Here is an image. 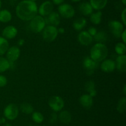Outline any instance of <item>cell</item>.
<instances>
[{
    "label": "cell",
    "instance_id": "10",
    "mask_svg": "<svg viewBox=\"0 0 126 126\" xmlns=\"http://www.w3.org/2000/svg\"><path fill=\"white\" fill-rule=\"evenodd\" d=\"M6 54V59L9 62H16L19 58L20 55V49L17 46H13L7 49Z\"/></svg>",
    "mask_w": 126,
    "mask_h": 126
},
{
    "label": "cell",
    "instance_id": "30",
    "mask_svg": "<svg viewBox=\"0 0 126 126\" xmlns=\"http://www.w3.org/2000/svg\"><path fill=\"white\" fill-rule=\"evenodd\" d=\"M126 96L121 98L117 105V111L121 114H123L126 111Z\"/></svg>",
    "mask_w": 126,
    "mask_h": 126
},
{
    "label": "cell",
    "instance_id": "11",
    "mask_svg": "<svg viewBox=\"0 0 126 126\" xmlns=\"http://www.w3.org/2000/svg\"><path fill=\"white\" fill-rule=\"evenodd\" d=\"M98 63L91 59L89 57H86L83 61V66L86 71V74L88 75H92L94 74L95 70L97 67Z\"/></svg>",
    "mask_w": 126,
    "mask_h": 126
},
{
    "label": "cell",
    "instance_id": "17",
    "mask_svg": "<svg viewBox=\"0 0 126 126\" xmlns=\"http://www.w3.org/2000/svg\"><path fill=\"white\" fill-rule=\"evenodd\" d=\"M116 68L121 72H126V56L118 55L115 61Z\"/></svg>",
    "mask_w": 126,
    "mask_h": 126
},
{
    "label": "cell",
    "instance_id": "12",
    "mask_svg": "<svg viewBox=\"0 0 126 126\" xmlns=\"http://www.w3.org/2000/svg\"><path fill=\"white\" fill-rule=\"evenodd\" d=\"M44 20L46 24H47V25L57 27L60 23V16L58 12L53 11L50 14L44 17Z\"/></svg>",
    "mask_w": 126,
    "mask_h": 126
},
{
    "label": "cell",
    "instance_id": "33",
    "mask_svg": "<svg viewBox=\"0 0 126 126\" xmlns=\"http://www.w3.org/2000/svg\"><path fill=\"white\" fill-rule=\"evenodd\" d=\"M58 119V116L55 112H53V113L51 114L50 117V119H49V121L51 124L55 123L56 122V121Z\"/></svg>",
    "mask_w": 126,
    "mask_h": 126
},
{
    "label": "cell",
    "instance_id": "27",
    "mask_svg": "<svg viewBox=\"0 0 126 126\" xmlns=\"http://www.w3.org/2000/svg\"><path fill=\"white\" fill-rule=\"evenodd\" d=\"M20 109L23 113L25 114H30L33 113L34 109H33V106L31 104L27 102H24L20 105Z\"/></svg>",
    "mask_w": 126,
    "mask_h": 126
},
{
    "label": "cell",
    "instance_id": "32",
    "mask_svg": "<svg viewBox=\"0 0 126 126\" xmlns=\"http://www.w3.org/2000/svg\"><path fill=\"white\" fill-rule=\"evenodd\" d=\"M7 84V79L4 75H0V87H4Z\"/></svg>",
    "mask_w": 126,
    "mask_h": 126
},
{
    "label": "cell",
    "instance_id": "40",
    "mask_svg": "<svg viewBox=\"0 0 126 126\" xmlns=\"http://www.w3.org/2000/svg\"><path fill=\"white\" fill-rule=\"evenodd\" d=\"M6 122V119L4 117H1L0 119V124H4Z\"/></svg>",
    "mask_w": 126,
    "mask_h": 126
},
{
    "label": "cell",
    "instance_id": "6",
    "mask_svg": "<svg viewBox=\"0 0 126 126\" xmlns=\"http://www.w3.org/2000/svg\"><path fill=\"white\" fill-rule=\"evenodd\" d=\"M48 105L49 107L54 112H59L62 110L65 106V102L62 98L59 96H52L48 100Z\"/></svg>",
    "mask_w": 126,
    "mask_h": 126
},
{
    "label": "cell",
    "instance_id": "29",
    "mask_svg": "<svg viewBox=\"0 0 126 126\" xmlns=\"http://www.w3.org/2000/svg\"><path fill=\"white\" fill-rule=\"evenodd\" d=\"M114 50L118 55H124L126 51V44L123 42H119L115 45Z\"/></svg>",
    "mask_w": 126,
    "mask_h": 126
},
{
    "label": "cell",
    "instance_id": "15",
    "mask_svg": "<svg viewBox=\"0 0 126 126\" xmlns=\"http://www.w3.org/2000/svg\"><path fill=\"white\" fill-rule=\"evenodd\" d=\"M100 68L102 71L106 73H110L116 69L115 61L110 59H105L102 61Z\"/></svg>",
    "mask_w": 126,
    "mask_h": 126
},
{
    "label": "cell",
    "instance_id": "22",
    "mask_svg": "<svg viewBox=\"0 0 126 126\" xmlns=\"http://www.w3.org/2000/svg\"><path fill=\"white\" fill-rule=\"evenodd\" d=\"M85 90L89 93V95L92 97H95L97 95V90L95 89V85L92 80L87 81L84 85Z\"/></svg>",
    "mask_w": 126,
    "mask_h": 126
},
{
    "label": "cell",
    "instance_id": "42",
    "mask_svg": "<svg viewBox=\"0 0 126 126\" xmlns=\"http://www.w3.org/2000/svg\"><path fill=\"white\" fill-rule=\"evenodd\" d=\"M122 2H123V4L124 5H126V0H121Z\"/></svg>",
    "mask_w": 126,
    "mask_h": 126
},
{
    "label": "cell",
    "instance_id": "2",
    "mask_svg": "<svg viewBox=\"0 0 126 126\" xmlns=\"http://www.w3.org/2000/svg\"><path fill=\"white\" fill-rule=\"evenodd\" d=\"M108 54V49L107 45L103 43L95 44L90 51V58L96 63L103 61Z\"/></svg>",
    "mask_w": 126,
    "mask_h": 126
},
{
    "label": "cell",
    "instance_id": "41",
    "mask_svg": "<svg viewBox=\"0 0 126 126\" xmlns=\"http://www.w3.org/2000/svg\"><path fill=\"white\" fill-rule=\"evenodd\" d=\"M123 93H124V95H126V85H124V88H123Z\"/></svg>",
    "mask_w": 126,
    "mask_h": 126
},
{
    "label": "cell",
    "instance_id": "18",
    "mask_svg": "<svg viewBox=\"0 0 126 126\" xmlns=\"http://www.w3.org/2000/svg\"><path fill=\"white\" fill-rule=\"evenodd\" d=\"M93 8L88 2H82L79 6V11L83 16H89L93 13Z\"/></svg>",
    "mask_w": 126,
    "mask_h": 126
},
{
    "label": "cell",
    "instance_id": "24",
    "mask_svg": "<svg viewBox=\"0 0 126 126\" xmlns=\"http://www.w3.org/2000/svg\"><path fill=\"white\" fill-rule=\"evenodd\" d=\"M12 19V14L7 9L0 10V22L7 23Z\"/></svg>",
    "mask_w": 126,
    "mask_h": 126
},
{
    "label": "cell",
    "instance_id": "21",
    "mask_svg": "<svg viewBox=\"0 0 126 126\" xmlns=\"http://www.w3.org/2000/svg\"><path fill=\"white\" fill-rule=\"evenodd\" d=\"M87 24V21L84 17H79L75 20L73 23L74 29L76 31H81Z\"/></svg>",
    "mask_w": 126,
    "mask_h": 126
},
{
    "label": "cell",
    "instance_id": "7",
    "mask_svg": "<svg viewBox=\"0 0 126 126\" xmlns=\"http://www.w3.org/2000/svg\"><path fill=\"white\" fill-rule=\"evenodd\" d=\"M108 28L111 33L114 37L119 38L123 30H124V25L118 21H111L108 23Z\"/></svg>",
    "mask_w": 126,
    "mask_h": 126
},
{
    "label": "cell",
    "instance_id": "28",
    "mask_svg": "<svg viewBox=\"0 0 126 126\" xmlns=\"http://www.w3.org/2000/svg\"><path fill=\"white\" fill-rule=\"evenodd\" d=\"M10 69L9 61L2 56H0V73L4 72Z\"/></svg>",
    "mask_w": 126,
    "mask_h": 126
},
{
    "label": "cell",
    "instance_id": "36",
    "mask_svg": "<svg viewBox=\"0 0 126 126\" xmlns=\"http://www.w3.org/2000/svg\"><path fill=\"white\" fill-rule=\"evenodd\" d=\"M120 38H121L122 41H123V43H125L126 44V29H124V30H123Z\"/></svg>",
    "mask_w": 126,
    "mask_h": 126
},
{
    "label": "cell",
    "instance_id": "39",
    "mask_svg": "<svg viewBox=\"0 0 126 126\" xmlns=\"http://www.w3.org/2000/svg\"><path fill=\"white\" fill-rule=\"evenodd\" d=\"M58 30V33H61V34H63V33H65V28H59Z\"/></svg>",
    "mask_w": 126,
    "mask_h": 126
},
{
    "label": "cell",
    "instance_id": "3",
    "mask_svg": "<svg viewBox=\"0 0 126 126\" xmlns=\"http://www.w3.org/2000/svg\"><path fill=\"white\" fill-rule=\"evenodd\" d=\"M44 17L40 15H36L32 20L30 21L29 27L31 30L35 33H40L46 27Z\"/></svg>",
    "mask_w": 126,
    "mask_h": 126
},
{
    "label": "cell",
    "instance_id": "44",
    "mask_svg": "<svg viewBox=\"0 0 126 126\" xmlns=\"http://www.w3.org/2000/svg\"><path fill=\"white\" fill-rule=\"evenodd\" d=\"M73 2H78V1H80L81 0H71Z\"/></svg>",
    "mask_w": 126,
    "mask_h": 126
},
{
    "label": "cell",
    "instance_id": "5",
    "mask_svg": "<svg viewBox=\"0 0 126 126\" xmlns=\"http://www.w3.org/2000/svg\"><path fill=\"white\" fill-rule=\"evenodd\" d=\"M58 13L65 19L72 18L75 14V10L71 5L66 3H63L59 5L58 7Z\"/></svg>",
    "mask_w": 126,
    "mask_h": 126
},
{
    "label": "cell",
    "instance_id": "43",
    "mask_svg": "<svg viewBox=\"0 0 126 126\" xmlns=\"http://www.w3.org/2000/svg\"><path fill=\"white\" fill-rule=\"evenodd\" d=\"M4 126H12L11 124L7 123V124H5V125H4Z\"/></svg>",
    "mask_w": 126,
    "mask_h": 126
},
{
    "label": "cell",
    "instance_id": "14",
    "mask_svg": "<svg viewBox=\"0 0 126 126\" xmlns=\"http://www.w3.org/2000/svg\"><path fill=\"white\" fill-rule=\"evenodd\" d=\"M78 39L80 44L83 46H89L93 42V37L87 31H81L78 36Z\"/></svg>",
    "mask_w": 126,
    "mask_h": 126
},
{
    "label": "cell",
    "instance_id": "20",
    "mask_svg": "<svg viewBox=\"0 0 126 126\" xmlns=\"http://www.w3.org/2000/svg\"><path fill=\"white\" fill-rule=\"evenodd\" d=\"M108 39H109V37L108 34L103 30L97 32L95 35L93 37V40H94L97 43H103V44H105V43L107 42Z\"/></svg>",
    "mask_w": 126,
    "mask_h": 126
},
{
    "label": "cell",
    "instance_id": "23",
    "mask_svg": "<svg viewBox=\"0 0 126 126\" xmlns=\"http://www.w3.org/2000/svg\"><path fill=\"white\" fill-rule=\"evenodd\" d=\"M58 117L62 123L65 124H68L71 122L72 117H71V113L69 111H60Z\"/></svg>",
    "mask_w": 126,
    "mask_h": 126
},
{
    "label": "cell",
    "instance_id": "34",
    "mask_svg": "<svg viewBox=\"0 0 126 126\" xmlns=\"http://www.w3.org/2000/svg\"><path fill=\"white\" fill-rule=\"evenodd\" d=\"M87 32H88V33H89V34L91 35L92 36V37H94L96 33H97V29H96L95 27H91L88 29V31H87Z\"/></svg>",
    "mask_w": 126,
    "mask_h": 126
},
{
    "label": "cell",
    "instance_id": "1",
    "mask_svg": "<svg viewBox=\"0 0 126 126\" xmlns=\"http://www.w3.org/2000/svg\"><path fill=\"white\" fill-rule=\"evenodd\" d=\"M16 13L22 21H30L38 14V6L34 1L23 0L16 6Z\"/></svg>",
    "mask_w": 126,
    "mask_h": 126
},
{
    "label": "cell",
    "instance_id": "46",
    "mask_svg": "<svg viewBox=\"0 0 126 126\" xmlns=\"http://www.w3.org/2000/svg\"><path fill=\"white\" fill-rule=\"evenodd\" d=\"M28 1H34V2H35L36 0H28Z\"/></svg>",
    "mask_w": 126,
    "mask_h": 126
},
{
    "label": "cell",
    "instance_id": "19",
    "mask_svg": "<svg viewBox=\"0 0 126 126\" xmlns=\"http://www.w3.org/2000/svg\"><path fill=\"white\" fill-rule=\"evenodd\" d=\"M89 3L93 9L100 11L106 7L108 3V0H90Z\"/></svg>",
    "mask_w": 126,
    "mask_h": 126
},
{
    "label": "cell",
    "instance_id": "35",
    "mask_svg": "<svg viewBox=\"0 0 126 126\" xmlns=\"http://www.w3.org/2000/svg\"><path fill=\"white\" fill-rule=\"evenodd\" d=\"M121 20L122 22H123V23L124 25H126V9L124 8V10L121 13Z\"/></svg>",
    "mask_w": 126,
    "mask_h": 126
},
{
    "label": "cell",
    "instance_id": "31",
    "mask_svg": "<svg viewBox=\"0 0 126 126\" xmlns=\"http://www.w3.org/2000/svg\"><path fill=\"white\" fill-rule=\"evenodd\" d=\"M32 119L36 123L40 124L44 121V116L43 114L41 113L40 112H33L32 113Z\"/></svg>",
    "mask_w": 126,
    "mask_h": 126
},
{
    "label": "cell",
    "instance_id": "38",
    "mask_svg": "<svg viewBox=\"0 0 126 126\" xmlns=\"http://www.w3.org/2000/svg\"><path fill=\"white\" fill-rule=\"evenodd\" d=\"M24 43H25V40L23 39H20L18 41V42H17L18 46H23V44H24Z\"/></svg>",
    "mask_w": 126,
    "mask_h": 126
},
{
    "label": "cell",
    "instance_id": "45",
    "mask_svg": "<svg viewBox=\"0 0 126 126\" xmlns=\"http://www.w3.org/2000/svg\"><path fill=\"white\" fill-rule=\"evenodd\" d=\"M1 6H2V2H1V1L0 0V9H1Z\"/></svg>",
    "mask_w": 126,
    "mask_h": 126
},
{
    "label": "cell",
    "instance_id": "13",
    "mask_svg": "<svg viewBox=\"0 0 126 126\" xmlns=\"http://www.w3.org/2000/svg\"><path fill=\"white\" fill-rule=\"evenodd\" d=\"M18 30L17 28L13 25L6 26L2 31V37L6 40H11L17 36Z\"/></svg>",
    "mask_w": 126,
    "mask_h": 126
},
{
    "label": "cell",
    "instance_id": "9",
    "mask_svg": "<svg viewBox=\"0 0 126 126\" xmlns=\"http://www.w3.org/2000/svg\"><path fill=\"white\" fill-rule=\"evenodd\" d=\"M54 10V5L51 1H46L40 5L38 9V12L39 15L43 17H45L53 12Z\"/></svg>",
    "mask_w": 126,
    "mask_h": 126
},
{
    "label": "cell",
    "instance_id": "8",
    "mask_svg": "<svg viewBox=\"0 0 126 126\" xmlns=\"http://www.w3.org/2000/svg\"><path fill=\"white\" fill-rule=\"evenodd\" d=\"M19 110L15 104L10 103L4 109V116L7 119L12 121L18 117Z\"/></svg>",
    "mask_w": 126,
    "mask_h": 126
},
{
    "label": "cell",
    "instance_id": "4",
    "mask_svg": "<svg viewBox=\"0 0 126 126\" xmlns=\"http://www.w3.org/2000/svg\"><path fill=\"white\" fill-rule=\"evenodd\" d=\"M58 30L56 27L47 25L44 27L43 30V38L46 42H52L57 37Z\"/></svg>",
    "mask_w": 126,
    "mask_h": 126
},
{
    "label": "cell",
    "instance_id": "37",
    "mask_svg": "<svg viewBox=\"0 0 126 126\" xmlns=\"http://www.w3.org/2000/svg\"><path fill=\"white\" fill-rule=\"evenodd\" d=\"M52 2L53 4H54L55 5H59H59L63 3L65 0H52Z\"/></svg>",
    "mask_w": 126,
    "mask_h": 126
},
{
    "label": "cell",
    "instance_id": "26",
    "mask_svg": "<svg viewBox=\"0 0 126 126\" xmlns=\"http://www.w3.org/2000/svg\"><path fill=\"white\" fill-rule=\"evenodd\" d=\"M9 48V44L7 40L2 37H0V56H2L7 52Z\"/></svg>",
    "mask_w": 126,
    "mask_h": 126
},
{
    "label": "cell",
    "instance_id": "16",
    "mask_svg": "<svg viewBox=\"0 0 126 126\" xmlns=\"http://www.w3.org/2000/svg\"><path fill=\"white\" fill-rule=\"evenodd\" d=\"M79 101L80 105L86 109L91 108L94 105L93 97H92L89 94H84L80 96Z\"/></svg>",
    "mask_w": 126,
    "mask_h": 126
},
{
    "label": "cell",
    "instance_id": "25",
    "mask_svg": "<svg viewBox=\"0 0 126 126\" xmlns=\"http://www.w3.org/2000/svg\"><path fill=\"white\" fill-rule=\"evenodd\" d=\"M102 12L100 11L92 13L90 15V21L94 25H99L102 22Z\"/></svg>",
    "mask_w": 126,
    "mask_h": 126
}]
</instances>
